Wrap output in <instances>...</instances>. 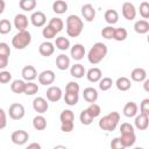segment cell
I'll list each match as a JSON object with an SVG mask.
<instances>
[{
    "instance_id": "1",
    "label": "cell",
    "mask_w": 149,
    "mask_h": 149,
    "mask_svg": "<svg viewBox=\"0 0 149 149\" xmlns=\"http://www.w3.org/2000/svg\"><path fill=\"white\" fill-rule=\"evenodd\" d=\"M65 27H66V34L70 37H78L84 28V22L83 20L74 14H71L66 17L65 21Z\"/></svg>"
},
{
    "instance_id": "2",
    "label": "cell",
    "mask_w": 149,
    "mask_h": 149,
    "mask_svg": "<svg viewBox=\"0 0 149 149\" xmlns=\"http://www.w3.org/2000/svg\"><path fill=\"white\" fill-rule=\"evenodd\" d=\"M107 45L102 42H97L94 43L91 49L88 50V54H87V59L91 64L95 65V64H99L107 55Z\"/></svg>"
},
{
    "instance_id": "3",
    "label": "cell",
    "mask_w": 149,
    "mask_h": 149,
    "mask_svg": "<svg viewBox=\"0 0 149 149\" xmlns=\"http://www.w3.org/2000/svg\"><path fill=\"white\" fill-rule=\"evenodd\" d=\"M120 121V114L118 112H111L108 113L107 115L102 116L99 122H98V126L99 128H101L102 130H106V132H113L115 130L118 123Z\"/></svg>"
},
{
    "instance_id": "4",
    "label": "cell",
    "mask_w": 149,
    "mask_h": 149,
    "mask_svg": "<svg viewBox=\"0 0 149 149\" xmlns=\"http://www.w3.org/2000/svg\"><path fill=\"white\" fill-rule=\"evenodd\" d=\"M61 130L63 133H71L74 128V114L71 109H64L59 114Z\"/></svg>"
},
{
    "instance_id": "5",
    "label": "cell",
    "mask_w": 149,
    "mask_h": 149,
    "mask_svg": "<svg viewBox=\"0 0 149 149\" xmlns=\"http://www.w3.org/2000/svg\"><path fill=\"white\" fill-rule=\"evenodd\" d=\"M30 42H31V34L28 30L17 31V34H15L12 38V45L17 50H22L27 48L30 44Z\"/></svg>"
},
{
    "instance_id": "6",
    "label": "cell",
    "mask_w": 149,
    "mask_h": 149,
    "mask_svg": "<svg viewBox=\"0 0 149 149\" xmlns=\"http://www.w3.org/2000/svg\"><path fill=\"white\" fill-rule=\"evenodd\" d=\"M8 114H9V118L13 120H21L26 114L24 106L20 102H14L9 106Z\"/></svg>"
},
{
    "instance_id": "7",
    "label": "cell",
    "mask_w": 149,
    "mask_h": 149,
    "mask_svg": "<svg viewBox=\"0 0 149 149\" xmlns=\"http://www.w3.org/2000/svg\"><path fill=\"white\" fill-rule=\"evenodd\" d=\"M10 140L16 146H23L29 140V134L23 129H19V130H15V132L12 133Z\"/></svg>"
},
{
    "instance_id": "8",
    "label": "cell",
    "mask_w": 149,
    "mask_h": 149,
    "mask_svg": "<svg viewBox=\"0 0 149 149\" xmlns=\"http://www.w3.org/2000/svg\"><path fill=\"white\" fill-rule=\"evenodd\" d=\"M121 13H122V16L128 20V21H133L135 17H136V8L135 6L129 2V1H126L122 3V7H121Z\"/></svg>"
},
{
    "instance_id": "9",
    "label": "cell",
    "mask_w": 149,
    "mask_h": 149,
    "mask_svg": "<svg viewBox=\"0 0 149 149\" xmlns=\"http://www.w3.org/2000/svg\"><path fill=\"white\" fill-rule=\"evenodd\" d=\"M37 78H38V83H40L41 85L47 86V85H51V84L55 81L56 74H55V72H54L52 70H44V71H42V72L38 74Z\"/></svg>"
},
{
    "instance_id": "10",
    "label": "cell",
    "mask_w": 149,
    "mask_h": 149,
    "mask_svg": "<svg viewBox=\"0 0 149 149\" xmlns=\"http://www.w3.org/2000/svg\"><path fill=\"white\" fill-rule=\"evenodd\" d=\"M33 108L38 114H44L49 108V104L43 97H36L33 100Z\"/></svg>"
},
{
    "instance_id": "11",
    "label": "cell",
    "mask_w": 149,
    "mask_h": 149,
    "mask_svg": "<svg viewBox=\"0 0 149 149\" xmlns=\"http://www.w3.org/2000/svg\"><path fill=\"white\" fill-rule=\"evenodd\" d=\"M30 22H31V24L34 27H37V28L44 27V24L47 22V16H45V14L43 12L36 10L30 15Z\"/></svg>"
},
{
    "instance_id": "12",
    "label": "cell",
    "mask_w": 149,
    "mask_h": 149,
    "mask_svg": "<svg viewBox=\"0 0 149 149\" xmlns=\"http://www.w3.org/2000/svg\"><path fill=\"white\" fill-rule=\"evenodd\" d=\"M45 94H47V99L51 102H57L63 97V92H62L61 87H58V86H50L47 90Z\"/></svg>"
},
{
    "instance_id": "13",
    "label": "cell",
    "mask_w": 149,
    "mask_h": 149,
    "mask_svg": "<svg viewBox=\"0 0 149 149\" xmlns=\"http://www.w3.org/2000/svg\"><path fill=\"white\" fill-rule=\"evenodd\" d=\"M81 15H83L85 21L92 22L95 19V9H94L93 5H91V3L83 5L81 6Z\"/></svg>"
},
{
    "instance_id": "14",
    "label": "cell",
    "mask_w": 149,
    "mask_h": 149,
    "mask_svg": "<svg viewBox=\"0 0 149 149\" xmlns=\"http://www.w3.org/2000/svg\"><path fill=\"white\" fill-rule=\"evenodd\" d=\"M134 123H135V127L139 130H146L148 128V126H149V115L143 114V113L136 114Z\"/></svg>"
},
{
    "instance_id": "15",
    "label": "cell",
    "mask_w": 149,
    "mask_h": 149,
    "mask_svg": "<svg viewBox=\"0 0 149 149\" xmlns=\"http://www.w3.org/2000/svg\"><path fill=\"white\" fill-rule=\"evenodd\" d=\"M85 47L80 43H76L74 45L71 47V50H70V55L71 57L74 59V61H80L84 58L85 56Z\"/></svg>"
},
{
    "instance_id": "16",
    "label": "cell",
    "mask_w": 149,
    "mask_h": 149,
    "mask_svg": "<svg viewBox=\"0 0 149 149\" xmlns=\"http://www.w3.org/2000/svg\"><path fill=\"white\" fill-rule=\"evenodd\" d=\"M14 27L17 29V31L27 30L28 28V16L24 14H16L14 17Z\"/></svg>"
},
{
    "instance_id": "17",
    "label": "cell",
    "mask_w": 149,
    "mask_h": 149,
    "mask_svg": "<svg viewBox=\"0 0 149 149\" xmlns=\"http://www.w3.org/2000/svg\"><path fill=\"white\" fill-rule=\"evenodd\" d=\"M21 74H22L23 80H26V81H33L34 79L37 78V71L33 65H26L22 69Z\"/></svg>"
},
{
    "instance_id": "18",
    "label": "cell",
    "mask_w": 149,
    "mask_h": 149,
    "mask_svg": "<svg viewBox=\"0 0 149 149\" xmlns=\"http://www.w3.org/2000/svg\"><path fill=\"white\" fill-rule=\"evenodd\" d=\"M38 52L43 56V57H50L54 52H55V44L49 42V41H45V42H42L38 47Z\"/></svg>"
},
{
    "instance_id": "19",
    "label": "cell",
    "mask_w": 149,
    "mask_h": 149,
    "mask_svg": "<svg viewBox=\"0 0 149 149\" xmlns=\"http://www.w3.org/2000/svg\"><path fill=\"white\" fill-rule=\"evenodd\" d=\"M122 113L126 118H134L139 113V106L134 101H128L122 109Z\"/></svg>"
},
{
    "instance_id": "20",
    "label": "cell",
    "mask_w": 149,
    "mask_h": 149,
    "mask_svg": "<svg viewBox=\"0 0 149 149\" xmlns=\"http://www.w3.org/2000/svg\"><path fill=\"white\" fill-rule=\"evenodd\" d=\"M123 148H129V147H133L136 142V135L135 133H125V134H121V136L119 137Z\"/></svg>"
},
{
    "instance_id": "21",
    "label": "cell",
    "mask_w": 149,
    "mask_h": 149,
    "mask_svg": "<svg viewBox=\"0 0 149 149\" xmlns=\"http://www.w3.org/2000/svg\"><path fill=\"white\" fill-rule=\"evenodd\" d=\"M85 74H86L87 80L91 81V83H98L101 79V77H102L101 70L99 68H95V66L94 68H91L90 70H87V72Z\"/></svg>"
},
{
    "instance_id": "22",
    "label": "cell",
    "mask_w": 149,
    "mask_h": 149,
    "mask_svg": "<svg viewBox=\"0 0 149 149\" xmlns=\"http://www.w3.org/2000/svg\"><path fill=\"white\" fill-rule=\"evenodd\" d=\"M83 98L85 101H87L90 104L95 102L98 99V91L94 87H86L83 91Z\"/></svg>"
},
{
    "instance_id": "23",
    "label": "cell",
    "mask_w": 149,
    "mask_h": 149,
    "mask_svg": "<svg viewBox=\"0 0 149 149\" xmlns=\"http://www.w3.org/2000/svg\"><path fill=\"white\" fill-rule=\"evenodd\" d=\"M130 78H132L133 81L142 83L147 78V72L143 68H135L130 73Z\"/></svg>"
},
{
    "instance_id": "24",
    "label": "cell",
    "mask_w": 149,
    "mask_h": 149,
    "mask_svg": "<svg viewBox=\"0 0 149 149\" xmlns=\"http://www.w3.org/2000/svg\"><path fill=\"white\" fill-rule=\"evenodd\" d=\"M85 73H86V70H85V68H84L83 64L77 63V64H74V65H72V66L70 68V74H71L73 78L80 79V78H83V77L85 76Z\"/></svg>"
},
{
    "instance_id": "25",
    "label": "cell",
    "mask_w": 149,
    "mask_h": 149,
    "mask_svg": "<svg viewBox=\"0 0 149 149\" xmlns=\"http://www.w3.org/2000/svg\"><path fill=\"white\" fill-rule=\"evenodd\" d=\"M56 66L61 71H64V70L69 69V66H70V58L66 55H64V54L58 55L57 58H56Z\"/></svg>"
},
{
    "instance_id": "26",
    "label": "cell",
    "mask_w": 149,
    "mask_h": 149,
    "mask_svg": "<svg viewBox=\"0 0 149 149\" xmlns=\"http://www.w3.org/2000/svg\"><path fill=\"white\" fill-rule=\"evenodd\" d=\"M115 86H116V88L119 91L125 92V91H128L132 87V81L127 77H119L116 79V81H115Z\"/></svg>"
},
{
    "instance_id": "27",
    "label": "cell",
    "mask_w": 149,
    "mask_h": 149,
    "mask_svg": "<svg viewBox=\"0 0 149 149\" xmlns=\"http://www.w3.org/2000/svg\"><path fill=\"white\" fill-rule=\"evenodd\" d=\"M134 30L140 34V35H143V34H147L149 31V22L147 20H139L134 23Z\"/></svg>"
},
{
    "instance_id": "28",
    "label": "cell",
    "mask_w": 149,
    "mask_h": 149,
    "mask_svg": "<svg viewBox=\"0 0 149 149\" xmlns=\"http://www.w3.org/2000/svg\"><path fill=\"white\" fill-rule=\"evenodd\" d=\"M33 127L36 130H44L47 128V119L42 114H38V115L34 116V119H33Z\"/></svg>"
},
{
    "instance_id": "29",
    "label": "cell",
    "mask_w": 149,
    "mask_h": 149,
    "mask_svg": "<svg viewBox=\"0 0 149 149\" xmlns=\"http://www.w3.org/2000/svg\"><path fill=\"white\" fill-rule=\"evenodd\" d=\"M105 21L109 24V26H113L118 21H119V14L115 9H107L105 12Z\"/></svg>"
},
{
    "instance_id": "30",
    "label": "cell",
    "mask_w": 149,
    "mask_h": 149,
    "mask_svg": "<svg viewBox=\"0 0 149 149\" xmlns=\"http://www.w3.org/2000/svg\"><path fill=\"white\" fill-rule=\"evenodd\" d=\"M55 45L58 50L61 51H65L70 48V40L65 36H58L56 37V41H55Z\"/></svg>"
},
{
    "instance_id": "31",
    "label": "cell",
    "mask_w": 149,
    "mask_h": 149,
    "mask_svg": "<svg viewBox=\"0 0 149 149\" xmlns=\"http://www.w3.org/2000/svg\"><path fill=\"white\" fill-rule=\"evenodd\" d=\"M24 86H26V81L24 80H22V79H15L10 84V90H12L13 93L21 94L24 91Z\"/></svg>"
},
{
    "instance_id": "32",
    "label": "cell",
    "mask_w": 149,
    "mask_h": 149,
    "mask_svg": "<svg viewBox=\"0 0 149 149\" xmlns=\"http://www.w3.org/2000/svg\"><path fill=\"white\" fill-rule=\"evenodd\" d=\"M52 10L56 14H64L68 10V3L64 0H56L52 3Z\"/></svg>"
},
{
    "instance_id": "33",
    "label": "cell",
    "mask_w": 149,
    "mask_h": 149,
    "mask_svg": "<svg viewBox=\"0 0 149 149\" xmlns=\"http://www.w3.org/2000/svg\"><path fill=\"white\" fill-rule=\"evenodd\" d=\"M36 0H20L19 6L24 12H33L36 8Z\"/></svg>"
},
{
    "instance_id": "34",
    "label": "cell",
    "mask_w": 149,
    "mask_h": 149,
    "mask_svg": "<svg viewBox=\"0 0 149 149\" xmlns=\"http://www.w3.org/2000/svg\"><path fill=\"white\" fill-rule=\"evenodd\" d=\"M79 100V94L78 93H71V92H65L64 95V101L69 106H74L78 104Z\"/></svg>"
},
{
    "instance_id": "35",
    "label": "cell",
    "mask_w": 149,
    "mask_h": 149,
    "mask_svg": "<svg viewBox=\"0 0 149 149\" xmlns=\"http://www.w3.org/2000/svg\"><path fill=\"white\" fill-rule=\"evenodd\" d=\"M127 36H128L127 29L120 27V28H115L113 40H115V41H118V42H122V41H125V40L127 38Z\"/></svg>"
},
{
    "instance_id": "36",
    "label": "cell",
    "mask_w": 149,
    "mask_h": 149,
    "mask_svg": "<svg viewBox=\"0 0 149 149\" xmlns=\"http://www.w3.org/2000/svg\"><path fill=\"white\" fill-rule=\"evenodd\" d=\"M38 92V85L34 81H26V86H24V91L23 93L27 95H34Z\"/></svg>"
},
{
    "instance_id": "37",
    "label": "cell",
    "mask_w": 149,
    "mask_h": 149,
    "mask_svg": "<svg viewBox=\"0 0 149 149\" xmlns=\"http://www.w3.org/2000/svg\"><path fill=\"white\" fill-rule=\"evenodd\" d=\"M48 24L51 26L57 33L62 31L63 28H64V22H63V20L61 17H52V19H50V21H49Z\"/></svg>"
},
{
    "instance_id": "38",
    "label": "cell",
    "mask_w": 149,
    "mask_h": 149,
    "mask_svg": "<svg viewBox=\"0 0 149 149\" xmlns=\"http://www.w3.org/2000/svg\"><path fill=\"white\" fill-rule=\"evenodd\" d=\"M98 83H99V88L101 91H108L112 87V85L114 84L112 78H109V77H101V79Z\"/></svg>"
},
{
    "instance_id": "39",
    "label": "cell",
    "mask_w": 149,
    "mask_h": 149,
    "mask_svg": "<svg viewBox=\"0 0 149 149\" xmlns=\"http://www.w3.org/2000/svg\"><path fill=\"white\" fill-rule=\"evenodd\" d=\"M58 33L51 27V26H45L44 28H43V30H42V35H43V37L44 38H47V40H51V38H55L56 37V35H57Z\"/></svg>"
},
{
    "instance_id": "40",
    "label": "cell",
    "mask_w": 149,
    "mask_h": 149,
    "mask_svg": "<svg viewBox=\"0 0 149 149\" xmlns=\"http://www.w3.org/2000/svg\"><path fill=\"white\" fill-rule=\"evenodd\" d=\"M86 111L90 113V115H91L93 119H95L97 116H99L100 113H101V108H100V106H99L98 104H95V102L90 104V106L86 108Z\"/></svg>"
},
{
    "instance_id": "41",
    "label": "cell",
    "mask_w": 149,
    "mask_h": 149,
    "mask_svg": "<svg viewBox=\"0 0 149 149\" xmlns=\"http://www.w3.org/2000/svg\"><path fill=\"white\" fill-rule=\"evenodd\" d=\"M79 120H80V122H81L83 125L88 126V125H91V123L93 122L94 119L90 115V113H88L86 109H83V111L80 112V114H79Z\"/></svg>"
},
{
    "instance_id": "42",
    "label": "cell",
    "mask_w": 149,
    "mask_h": 149,
    "mask_svg": "<svg viewBox=\"0 0 149 149\" xmlns=\"http://www.w3.org/2000/svg\"><path fill=\"white\" fill-rule=\"evenodd\" d=\"M10 31H12V23L9 22V20H7V19L0 20V34L6 35Z\"/></svg>"
},
{
    "instance_id": "43",
    "label": "cell",
    "mask_w": 149,
    "mask_h": 149,
    "mask_svg": "<svg viewBox=\"0 0 149 149\" xmlns=\"http://www.w3.org/2000/svg\"><path fill=\"white\" fill-rule=\"evenodd\" d=\"M114 30H115V28H114L113 26H107V27L102 28V30H101V36H102L104 38H106V40H112L113 36H114Z\"/></svg>"
},
{
    "instance_id": "44",
    "label": "cell",
    "mask_w": 149,
    "mask_h": 149,
    "mask_svg": "<svg viewBox=\"0 0 149 149\" xmlns=\"http://www.w3.org/2000/svg\"><path fill=\"white\" fill-rule=\"evenodd\" d=\"M140 15L147 20L149 17V3L147 1H143L140 3Z\"/></svg>"
},
{
    "instance_id": "45",
    "label": "cell",
    "mask_w": 149,
    "mask_h": 149,
    "mask_svg": "<svg viewBox=\"0 0 149 149\" xmlns=\"http://www.w3.org/2000/svg\"><path fill=\"white\" fill-rule=\"evenodd\" d=\"M80 86L76 81H69L65 86V92H71V93H79Z\"/></svg>"
},
{
    "instance_id": "46",
    "label": "cell",
    "mask_w": 149,
    "mask_h": 149,
    "mask_svg": "<svg viewBox=\"0 0 149 149\" xmlns=\"http://www.w3.org/2000/svg\"><path fill=\"white\" fill-rule=\"evenodd\" d=\"M10 80H12V73L9 71H6V70L0 71V83L1 84H7Z\"/></svg>"
},
{
    "instance_id": "47",
    "label": "cell",
    "mask_w": 149,
    "mask_h": 149,
    "mask_svg": "<svg viewBox=\"0 0 149 149\" xmlns=\"http://www.w3.org/2000/svg\"><path fill=\"white\" fill-rule=\"evenodd\" d=\"M120 133L121 134H125V133H135V130H134L133 125H130L129 122H123L120 126Z\"/></svg>"
},
{
    "instance_id": "48",
    "label": "cell",
    "mask_w": 149,
    "mask_h": 149,
    "mask_svg": "<svg viewBox=\"0 0 149 149\" xmlns=\"http://www.w3.org/2000/svg\"><path fill=\"white\" fill-rule=\"evenodd\" d=\"M0 56H6V57L10 56V48L5 42H0Z\"/></svg>"
},
{
    "instance_id": "49",
    "label": "cell",
    "mask_w": 149,
    "mask_h": 149,
    "mask_svg": "<svg viewBox=\"0 0 149 149\" xmlns=\"http://www.w3.org/2000/svg\"><path fill=\"white\" fill-rule=\"evenodd\" d=\"M140 113L149 115V99L148 98H146V99H143L141 101V104H140Z\"/></svg>"
},
{
    "instance_id": "50",
    "label": "cell",
    "mask_w": 149,
    "mask_h": 149,
    "mask_svg": "<svg viewBox=\"0 0 149 149\" xmlns=\"http://www.w3.org/2000/svg\"><path fill=\"white\" fill-rule=\"evenodd\" d=\"M7 126V115L6 112L0 107V130Z\"/></svg>"
},
{
    "instance_id": "51",
    "label": "cell",
    "mask_w": 149,
    "mask_h": 149,
    "mask_svg": "<svg viewBox=\"0 0 149 149\" xmlns=\"http://www.w3.org/2000/svg\"><path fill=\"white\" fill-rule=\"evenodd\" d=\"M111 148H113V149H123V146H122V143H121V141H120L119 137H114L112 140Z\"/></svg>"
},
{
    "instance_id": "52",
    "label": "cell",
    "mask_w": 149,
    "mask_h": 149,
    "mask_svg": "<svg viewBox=\"0 0 149 149\" xmlns=\"http://www.w3.org/2000/svg\"><path fill=\"white\" fill-rule=\"evenodd\" d=\"M8 61H9V57L0 56V70H3L8 65Z\"/></svg>"
},
{
    "instance_id": "53",
    "label": "cell",
    "mask_w": 149,
    "mask_h": 149,
    "mask_svg": "<svg viewBox=\"0 0 149 149\" xmlns=\"http://www.w3.org/2000/svg\"><path fill=\"white\" fill-rule=\"evenodd\" d=\"M5 8H6V2H5V0H0V15L5 12Z\"/></svg>"
},
{
    "instance_id": "54",
    "label": "cell",
    "mask_w": 149,
    "mask_h": 149,
    "mask_svg": "<svg viewBox=\"0 0 149 149\" xmlns=\"http://www.w3.org/2000/svg\"><path fill=\"white\" fill-rule=\"evenodd\" d=\"M143 81H144V84H143L144 91H146V92H149V79H147V78H146Z\"/></svg>"
},
{
    "instance_id": "55",
    "label": "cell",
    "mask_w": 149,
    "mask_h": 149,
    "mask_svg": "<svg viewBox=\"0 0 149 149\" xmlns=\"http://www.w3.org/2000/svg\"><path fill=\"white\" fill-rule=\"evenodd\" d=\"M31 148L41 149V144H38V143H30V144H28V149H31Z\"/></svg>"
},
{
    "instance_id": "56",
    "label": "cell",
    "mask_w": 149,
    "mask_h": 149,
    "mask_svg": "<svg viewBox=\"0 0 149 149\" xmlns=\"http://www.w3.org/2000/svg\"><path fill=\"white\" fill-rule=\"evenodd\" d=\"M55 148H65V147H64V146H56Z\"/></svg>"
}]
</instances>
